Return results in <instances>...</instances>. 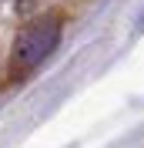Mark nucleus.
<instances>
[{"instance_id":"obj_1","label":"nucleus","mask_w":144,"mask_h":148,"mask_svg":"<svg viewBox=\"0 0 144 148\" xmlns=\"http://www.w3.org/2000/svg\"><path fill=\"white\" fill-rule=\"evenodd\" d=\"M60 30H64V17L60 14H30L27 24L17 30L14 44H10V61H7L10 74L14 77H24V74L37 71L57 51Z\"/></svg>"},{"instance_id":"obj_2","label":"nucleus","mask_w":144,"mask_h":148,"mask_svg":"<svg viewBox=\"0 0 144 148\" xmlns=\"http://www.w3.org/2000/svg\"><path fill=\"white\" fill-rule=\"evenodd\" d=\"M0 3H3V10L14 14V17H30V14H37V7H40V0H0Z\"/></svg>"}]
</instances>
